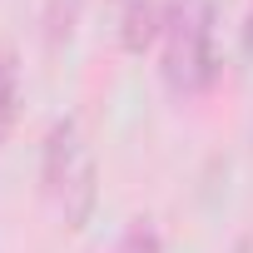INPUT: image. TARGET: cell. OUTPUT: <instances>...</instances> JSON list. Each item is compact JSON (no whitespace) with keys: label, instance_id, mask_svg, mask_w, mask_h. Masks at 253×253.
<instances>
[{"label":"cell","instance_id":"6da1fadb","mask_svg":"<svg viewBox=\"0 0 253 253\" xmlns=\"http://www.w3.org/2000/svg\"><path fill=\"white\" fill-rule=\"evenodd\" d=\"M159 30H164V15H159L154 0H124V50L139 55Z\"/></svg>","mask_w":253,"mask_h":253},{"label":"cell","instance_id":"7a4b0ae2","mask_svg":"<svg viewBox=\"0 0 253 253\" xmlns=\"http://www.w3.org/2000/svg\"><path fill=\"white\" fill-rule=\"evenodd\" d=\"M70 154H75V124L65 119V124H55L50 129V144H45V189H65V179H70Z\"/></svg>","mask_w":253,"mask_h":253},{"label":"cell","instance_id":"3957f363","mask_svg":"<svg viewBox=\"0 0 253 253\" xmlns=\"http://www.w3.org/2000/svg\"><path fill=\"white\" fill-rule=\"evenodd\" d=\"M80 10H84V0H50V5H45V40L65 45L70 30H75V20H80Z\"/></svg>","mask_w":253,"mask_h":253},{"label":"cell","instance_id":"277c9868","mask_svg":"<svg viewBox=\"0 0 253 253\" xmlns=\"http://www.w3.org/2000/svg\"><path fill=\"white\" fill-rule=\"evenodd\" d=\"M10 119H15V104H0V144H5V134H10Z\"/></svg>","mask_w":253,"mask_h":253},{"label":"cell","instance_id":"5b68a950","mask_svg":"<svg viewBox=\"0 0 253 253\" xmlns=\"http://www.w3.org/2000/svg\"><path fill=\"white\" fill-rule=\"evenodd\" d=\"M243 50L253 55V10H248V25H243Z\"/></svg>","mask_w":253,"mask_h":253}]
</instances>
